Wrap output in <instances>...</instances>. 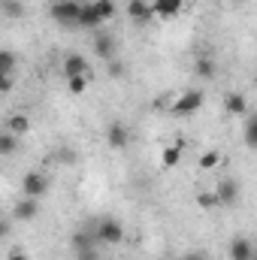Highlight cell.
<instances>
[{
    "instance_id": "cell-2",
    "label": "cell",
    "mask_w": 257,
    "mask_h": 260,
    "mask_svg": "<svg viewBox=\"0 0 257 260\" xmlns=\"http://www.w3.org/2000/svg\"><path fill=\"white\" fill-rule=\"evenodd\" d=\"M79 6L82 3H76V0H58V3H52V18L61 24V27H76V21H79Z\"/></svg>"
},
{
    "instance_id": "cell-5",
    "label": "cell",
    "mask_w": 257,
    "mask_h": 260,
    "mask_svg": "<svg viewBox=\"0 0 257 260\" xmlns=\"http://www.w3.org/2000/svg\"><path fill=\"white\" fill-rule=\"evenodd\" d=\"M215 197H218V206H236L239 203V182L236 179H221L218 188H215Z\"/></svg>"
},
{
    "instance_id": "cell-27",
    "label": "cell",
    "mask_w": 257,
    "mask_h": 260,
    "mask_svg": "<svg viewBox=\"0 0 257 260\" xmlns=\"http://www.w3.org/2000/svg\"><path fill=\"white\" fill-rule=\"evenodd\" d=\"M79 260H97V251L91 245H85V248H79Z\"/></svg>"
},
{
    "instance_id": "cell-6",
    "label": "cell",
    "mask_w": 257,
    "mask_h": 260,
    "mask_svg": "<svg viewBox=\"0 0 257 260\" xmlns=\"http://www.w3.org/2000/svg\"><path fill=\"white\" fill-rule=\"evenodd\" d=\"M70 76H94V73H91V64H88V58H85V55L73 52V55H67V58H64V79H70Z\"/></svg>"
},
{
    "instance_id": "cell-15",
    "label": "cell",
    "mask_w": 257,
    "mask_h": 260,
    "mask_svg": "<svg viewBox=\"0 0 257 260\" xmlns=\"http://www.w3.org/2000/svg\"><path fill=\"white\" fill-rule=\"evenodd\" d=\"M224 109L230 112V115H248V100H245V94H227L224 97Z\"/></svg>"
},
{
    "instance_id": "cell-28",
    "label": "cell",
    "mask_w": 257,
    "mask_h": 260,
    "mask_svg": "<svg viewBox=\"0 0 257 260\" xmlns=\"http://www.w3.org/2000/svg\"><path fill=\"white\" fill-rule=\"evenodd\" d=\"M6 260H27V254H24V251H18V248H15V251H9V254H6Z\"/></svg>"
},
{
    "instance_id": "cell-7",
    "label": "cell",
    "mask_w": 257,
    "mask_h": 260,
    "mask_svg": "<svg viewBox=\"0 0 257 260\" xmlns=\"http://www.w3.org/2000/svg\"><path fill=\"white\" fill-rule=\"evenodd\" d=\"M182 154H185V139H176V142L164 145V148H160V167H164V170H173V167H179Z\"/></svg>"
},
{
    "instance_id": "cell-20",
    "label": "cell",
    "mask_w": 257,
    "mask_h": 260,
    "mask_svg": "<svg viewBox=\"0 0 257 260\" xmlns=\"http://www.w3.org/2000/svg\"><path fill=\"white\" fill-rule=\"evenodd\" d=\"M15 70H18V58H15V52H6V49H0V73H6V76H15Z\"/></svg>"
},
{
    "instance_id": "cell-24",
    "label": "cell",
    "mask_w": 257,
    "mask_h": 260,
    "mask_svg": "<svg viewBox=\"0 0 257 260\" xmlns=\"http://www.w3.org/2000/svg\"><path fill=\"white\" fill-rule=\"evenodd\" d=\"M197 206H200V209H215V206H218L215 191H203V194H197Z\"/></svg>"
},
{
    "instance_id": "cell-26",
    "label": "cell",
    "mask_w": 257,
    "mask_h": 260,
    "mask_svg": "<svg viewBox=\"0 0 257 260\" xmlns=\"http://www.w3.org/2000/svg\"><path fill=\"white\" fill-rule=\"evenodd\" d=\"M15 88V76H6V73H0V94H9Z\"/></svg>"
},
{
    "instance_id": "cell-12",
    "label": "cell",
    "mask_w": 257,
    "mask_h": 260,
    "mask_svg": "<svg viewBox=\"0 0 257 260\" xmlns=\"http://www.w3.org/2000/svg\"><path fill=\"white\" fill-rule=\"evenodd\" d=\"M94 52H97V58H112L115 55V40H112V34H106V30H97L94 34Z\"/></svg>"
},
{
    "instance_id": "cell-19",
    "label": "cell",
    "mask_w": 257,
    "mask_h": 260,
    "mask_svg": "<svg viewBox=\"0 0 257 260\" xmlns=\"http://www.w3.org/2000/svg\"><path fill=\"white\" fill-rule=\"evenodd\" d=\"M88 85H91V76H70V79H67V91H70V94H76V97H79V94H85V91H88Z\"/></svg>"
},
{
    "instance_id": "cell-14",
    "label": "cell",
    "mask_w": 257,
    "mask_h": 260,
    "mask_svg": "<svg viewBox=\"0 0 257 260\" xmlns=\"http://www.w3.org/2000/svg\"><path fill=\"white\" fill-rule=\"evenodd\" d=\"M230 260H254V245H251V239H245V236L233 239V242H230Z\"/></svg>"
},
{
    "instance_id": "cell-1",
    "label": "cell",
    "mask_w": 257,
    "mask_h": 260,
    "mask_svg": "<svg viewBox=\"0 0 257 260\" xmlns=\"http://www.w3.org/2000/svg\"><path fill=\"white\" fill-rule=\"evenodd\" d=\"M206 103V97H203V91H185V94H179L173 103H170V112L173 115H179V118H185V115H194V112H200V106Z\"/></svg>"
},
{
    "instance_id": "cell-10",
    "label": "cell",
    "mask_w": 257,
    "mask_h": 260,
    "mask_svg": "<svg viewBox=\"0 0 257 260\" xmlns=\"http://www.w3.org/2000/svg\"><path fill=\"white\" fill-rule=\"evenodd\" d=\"M185 9V0H151V12L157 18H176Z\"/></svg>"
},
{
    "instance_id": "cell-16",
    "label": "cell",
    "mask_w": 257,
    "mask_h": 260,
    "mask_svg": "<svg viewBox=\"0 0 257 260\" xmlns=\"http://www.w3.org/2000/svg\"><path fill=\"white\" fill-rule=\"evenodd\" d=\"M6 130H9L12 136H24V133L30 130V118H27V115H9Z\"/></svg>"
},
{
    "instance_id": "cell-8",
    "label": "cell",
    "mask_w": 257,
    "mask_h": 260,
    "mask_svg": "<svg viewBox=\"0 0 257 260\" xmlns=\"http://www.w3.org/2000/svg\"><path fill=\"white\" fill-rule=\"evenodd\" d=\"M37 215H40V200L24 197V200H18V203L12 206V218H15V221H34Z\"/></svg>"
},
{
    "instance_id": "cell-4",
    "label": "cell",
    "mask_w": 257,
    "mask_h": 260,
    "mask_svg": "<svg viewBox=\"0 0 257 260\" xmlns=\"http://www.w3.org/2000/svg\"><path fill=\"white\" fill-rule=\"evenodd\" d=\"M97 239L106 242V245H118V242L124 239V227H121V221H112V218L100 221V227H97Z\"/></svg>"
},
{
    "instance_id": "cell-29",
    "label": "cell",
    "mask_w": 257,
    "mask_h": 260,
    "mask_svg": "<svg viewBox=\"0 0 257 260\" xmlns=\"http://www.w3.org/2000/svg\"><path fill=\"white\" fill-rule=\"evenodd\" d=\"M185 260H209L203 251H191V254H185Z\"/></svg>"
},
{
    "instance_id": "cell-30",
    "label": "cell",
    "mask_w": 257,
    "mask_h": 260,
    "mask_svg": "<svg viewBox=\"0 0 257 260\" xmlns=\"http://www.w3.org/2000/svg\"><path fill=\"white\" fill-rule=\"evenodd\" d=\"M6 233H9V227H6V221H0V239H3Z\"/></svg>"
},
{
    "instance_id": "cell-25",
    "label": "cell",
    "mask_w": 257,
    "mask_h": 260,
    "mask_svg": "<svg viewBox=\"0 0 257 260\" xmlns=\"http://www.w3.org/2000/svg\"><path fill=\"white\" fill-rule=\"evenodd\" d=\"M109 76L112 79H124V64L118 58H109Z\"/></svg>"
},
{
    "instance_id": "cell-3",
    "label": "cell",
    "mask_w": 257,
    "mask_h": 260,
    "mask_svg": "<svg viewBox=\"0 0 257 260\" xmlns=\"http://www.w3.org/2000/svg\"><path fill=\"white\" fill-rule=\"evenodd\" d=\"M21 191H24V197H30V200H43L46 191H49V179L43 173H27L21 179Z\"/></svg>"
},
{
    "instance_id": "cell-17",
    "label": "cell",
    "mask_w": 257,
    "mask_h": 260,
    "mask_svg": "<svg viewBox=\"0 0 257 260\" xmlns=\"http://www.w3.org/2000/svg\"><path fill=\"white\" fill-rule=\"evenodd\" d=\"M91 6H94V12H97L100 21H112L115 18V3L112 0H94Z\"/></svg>"
},
{
    "instance_id": "cell-11",
    "label": "cell",
    "mask_w": 257,
    "mask_h": 260,
    "mask_svg": "<svg viewBox=\"0 0 257 260\" xmlns=\"http://www.w3.org/2000/svg\"><path fill=\"white\" fill-rule=\"evenodd\" d=\"M127 142H130V133H127V127L124 124H109L106 127V145L109 148H127Z\"/></svg>"
},
{
    "instance_id": "cell-23",
    "label": "cell",
    "mask_w": 257,
    "mask_h": 260,
    "mask_svg": "<svg viewBox=\"0 0 257 260\" xmlns=\"http://www.w3.org/2000/svg\"><path fill=\"white\" fill-rule=\"evenodd\" d=\"M221 164V151H206L200 154V170H215Z\"/></svg>"
},
{
    "instance_id": "cell-18",
    "label": "cell",
    "mask_w": 257,
    "mask_h": 260,
    "mask_svg": "<svg viewBox=\"0 0 257 260\" xmlns=\"http://www.w3.org/2000/svg\"><path fill=\"white\" fill-rule=\"evenodd\" d=\"M194 73H197L200 79H212V76L218 73V67H215L212 58H197V61H194Z\"/></svg>"
},
{
    "instance_id": "cell-21",
    "label": "cell",
    "mask_w": 257,
    "mask_h": 260,
    "mask_svg": "<svg viewBox=\"0 0 257 260\" xmlns=\"http://www.w3.org/2000/svg\"><path fill=\"white\" fill-rule=\"evenodd\" d=\"M15 148H18V136H12L9 130H6V133H0V157L15 154Z\"/></svg>"
},
{
    "instance_id": "cell-13",
    "label": "cell",
    "mask_w": 257,
    "mask_h": 260,
    "mask_svg": "<svg viewBox=\"0 0 257 260\" xmlns=\"http://www.w3.org/2000/svg\"><path fill=\"white\" fill-rule=\"evenodd\" d=\"M76 27H85V30H100V27H103V21L97 18V12H94L91 3L79 6V21H76Z\"/></svg>"
},
{
    "instance_id": "cell-22",
    "label": "cell",
    "mask_w": 257,
    "mask_h": 260,
    "mask_svg": "<svg viewBox=\"0 0 257 260\" xmlns=\"http://www.w3.org/2000/svg\"><path fill=\"white\" fill-rule=\"evenodd\" d=\"M242 133H245V145H248V148H257V115L248 112V121H245Z\"/></svg>"
},
{
    "instance_id": "cell-9",
    "label": "cell",
    "mask_w": 257,
    "mask_h": 260,
    "mask_svg": "<svg viewBox=\"0 0 257 260\" xmlns=\"http://www.w3.org/2000/svg\"><path fill=\"white\" fill-rule=\"evenodd\" d=\"M127 18L130 21H136V24L151 21V18H154L151 3H148V0H127Z\"/></svg>"
}]
</instances>
